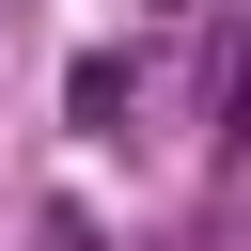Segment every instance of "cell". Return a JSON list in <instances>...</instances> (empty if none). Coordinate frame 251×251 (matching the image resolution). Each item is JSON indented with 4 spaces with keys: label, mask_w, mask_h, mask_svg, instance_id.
I'll use <instances>...</instances> for the list:
<instances>
[{
    "label": "cell",
    "mask_w": 251,
    "mask_h": 251,
    "mask_svg": "<svg viewBox=\"0 0 251 251\" xmlns=\"http://www.w3.org/2000/svg\"><path fill=\"white\" fill-rule=\"evenodd\" d=\"M31 251H94V220H47V235H31Z\"/></svg>",
    "instance_id": "obj_1"
},
{
    "label": "cell",
    "mask_w": 251,
    "mask_h": 251,
    "mask_svg": "<svg viewBox=\"0 0 251 251\" xmlns=\"http://www.w3.org/2000/svg\"><path fill=\"white\" fill-rule=\"evenodd\" d=\"M141 16H188V0H141Z\"/></svg>",
    "instance_id": "obj_2"
}]
</instances>
